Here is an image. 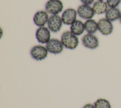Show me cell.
I'll return each instance as SVG.
<instances>
[{"label": "cell", "instance_id": "cell-1", "mask_svg": "<svg viewBox=\"0 0 121 108\" xmlns=\"http://www.w3.org/2000/svg\"><path fill=\"white\" fill-rule=\"evenodd\" d=\"M60 40L64 47L70 50L76 49L79 44L78 37L70 31L63 32L61 35Z\"/></svg>", "mask_w": 121, "mask_h": 108}, {"label": "cell", "instance_id": "cell-2", "mask_svg": "<svg viewBox=\"0 0 121 108\" xmlns=\"http://www.w3.org/2000/svg\"><path fill=\"white\" fill-rule=\"evenodd\" d=\"M63 9V3L60 0H49L45 5V11L52 15H58Z\"/></svg>", "mask_w": 121, "mask_h": 108}, {"label": "cell", "instance_id": "cell-3", "mask_svg": "<svg viewBox=\"0 0 121 108\" xmlns=\"http://www.w3.org/2000/svg\"><path fill=\"white\" fill-rule=\"evenodd\" d=\"M48 53L46 47L42 45H35L30 50L31 57L37 61H41L45 59L47 56Z\"/></svg>", "mask_w": 121, "mask_h": 108}, {"label": "cell", "instance_id": "cell-4", "mask_svg": "<svg viewBox=\"0 0 121 108\" xmlns=\"http://www.w3.org/2000/svg\"><path fill=\"white\" fill-rule=\"evenodd\" d=\"M45 47L48 52L54 54L61 53L64 48V46L61 40L56 38L51 39L46 44Z\"/></svg>", "mask_w": 121, "mask_h": 108}, {"label": "cell", "instance_id": "cell-5", "mask_svg": "<svg viewBox=\"0 0 121 108\" xmlns=\"http://www.w3.org/2000/svg\"><path fill=\"white\" fill-rule=\"evenodd\" d=\"M63 22L59 15H52L49 18L47 26L49 30L54 33H57L61 28Z\"/></svg>", "mask_w": 121, "mask_h": 108}, {"label": "cell", "instance_id": "cell-6", "mask_svg": "<svg viewBox=\"0 0 121 108\" xmlns=\"http://www.w3.org/2000/svg\"><path fill=\"white\" fill-rule=\"evenodd\" d=\"M98 30L103 35L108 36L112 34L113 27L111 21L106 18L100 19L97 22Z\"/></svg>", "mask_w": 121, "mask_h": 108}, {"label": "cell", "instance_id": "cell-7", "mask_svg": "<svg viewBox=\"0 0 121 108\" xmlns=\"http://www.w3.org/2000/svg\"><path fill=\"white\" fill-rule=\"evenodd\" d=\"M83 45L90 49H96L99 46L98 38L93 34L87 33L81 39Z\"/></svg>", "mask_w": 121, "mask_h": 108}, {"label": "cell", "instance_id": "cell-8", "mask_svg": "<svg viewBox=\"0 0 121 108\" xmlns=\"http://www.w3.org/2000/svg\"><path fill=\"white\" fill-rule=\"evenodd\" d=\"M35 37L39 43L46 44L51 39V31L44 26L39 27L36 31Z\"/></svg>", "mask_w": 121, "mask_h": 108}, {"label": "cell", "instance_id": "cell-9", "mask_svg": "<svg viewBox=\"0 0 121 108\" xmlns=\"http://www.w3.org/2000/svg\"><path fill=\"white\" fill-rule=\"evenodd\" d=\"M77 12L80 18L86 20L92 18L95 14L93 8L86 4L80 5L78 8Z\"/></svg>", "mask_w": 121, "mask_h": 108}, {"label": "cell", "instance_id": "cell-10", "mask_svg": "<svg viewBox=\"0 0 121 108\" xmlns=\"http://www.w3.org/2000/svg\"><path fill=\"white\" fill-rule=\"evenodd\" d=\"M77 12L74 9L69 8L65 9L61 15L63 23L66 25H71L77 19Z\"/></svg>", "mask_w": 121, "mask_h": 108}, {"label": "cell", "instance_id": "cell-11", "mask_svg": "<svg viewBox=\"0 0 121 108\" xmlns=\"http://www.w3.org/2000/svg\"><path fill=\"white\" fill-rule=\"evenodd\" d=\"M49 18L48 13L46 11L39 10L35 14L33 21L36 26L39 27H43L47 23Z\"/></svg>", "mask_w": 121, "mask_h": 108}, {"label": "cell", "instance_id": "cell-12", "mask_svg": "<svg viewBox=\"0 0 121 108\" xmlns=\"http://www.w3.org/2000/svg\"><path fill=\"white\" fill-rule=\"evenodd\" d=\"M70 29L75 35L80 36L84 33L85 30L84 23L81 20H76L70 25Z\"/></svg>", "mask_w": 121, "mask_h": 108}, {"label": "cell", "instance_id": "cell-13", "mask_svg": "<svg viewBox=\"0 0 121 108\" xmlns=\"http://www.w3.org/2000/svg\"><path fill=\"white\" fill-rule=\"evenodd\" d=\"M92 8L95 14L101 15L105 13L108 9V6L104 0H97L94 3Z\"/></svg>", "mask_w": 121, "mask_h": 108}, {"label": "cell", "instance_id": "cell-14", "mask_svg": "<svg viewBox=\"0 0 121 108\" xmlns=\"http://www.w3.org/2000/svg\"><path fill=\"white\" fill-rule=\"evenodd\" d=\"M121 14L120 9L117 8H109L105 13V18L110 21H114L119 19Z\"/></svg>", "mask_w": 121, "mask_h": 108}, {"label": "cell", "instance_id": "cell-15", "mask_svg": "<svg viewBox=\"0 0 121 108\" xmlns=\"http://www.w3.org/2000/svg\"><path fill=\"white\" fill-rule=\"evenodd\" d=\"M85 30L89 34H94L98 30V23L93 19H87L84 23Z\"/></svg>", "mask_w": 121, "mask_h": 108}, {"label": "cell", "instance_id": "cell-16", "mask_svg": "<svg viewBox=\"0 0 121 108\" xmlns=\"http://www.w3.org/2000/svg\"><path fill=\"white\" fill-rule=\"evenodd\" d=\"M94 105L95 108H111L109 101L103 98L97 99L95 102Z\"/></svg>", "mask_w": 121, "mask_h": 108}, {"label": "cell", "instance_id": "cell-17", "mask_svg": "<svg viewBox=\"0 0 121 108\" xmlns=\"http://www.w3.org/2000/svg\"><path fill=\"white\" fill-rule=\"evenodd\" d=\"M121 2V0H106V3L110 8H117Z\"/></svg>", "mask_w": 121, "mask_h": 108}, {"label": "cell", "instance_id": "cell-18", "mask_svg": "<svg viewBox=\"0 0 121 108\" xmlns=\"http://www.w3.org/2000/svg\"><path fill=\"white\" fill-rule=\"evenodd\" d=\"M83 4L86 5H91L92 4L95 0H80Z\"/></svg>", "mask_w": 121, "mask_h": 108}, {"label": "cell", "instance_id": "cell-19", "mask_svg": "<svg viewBox=\"0 0 121 108\" xmlns=\"http://www.w3.org/2000/svg\"><path fill=\"white\" fill-rule=\"evenodd\" d=\"M82 108H95L94 104L88 103L85 105Z\"/></svg>", "mask_w": 121, "mask_h": 108}, {"label": "cell", "instance_id": "cell-20", "mask_svg": "<svg viewBox=\"0 0 121 108\" xmlns=\"http://www.w3.org/2000/svg\"><path fill=\"white\" fill-rule=\"evenodd\" d=\"M119 21H120V23L121 24V15H120V18H119Z\"/></svg>", "mask_w": 121, "mask_h": 108}, {"label": "cell", "instance_id": "cell-21", "mask_svg": "<svg viewBox=\"0 0 121 108\" xmlns=\"http://www.w3.org/2000/svg\"></svg>", "mask_w": 121, "mask_h": 108}]
</instances>
